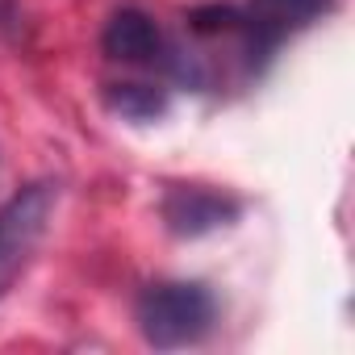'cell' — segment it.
Masks as SVG:
<instances>
[{
    "instance_id": "obj_5",
    "label": "cell",
    "mask_w": 355,
    "mask_h": 355,
    "mask_svg": "<svg viewBox=\"0 0 355 355\" xmlns=\"http://www.w3.org/2000/svg\"><path fill=\"white\" fill-rule=\"evenodd\" d=\"M101 51L113 63H130V67H167L171 59V42L163 38V30L155 26L150 13L125 5L105 21L101 34Z\"/></svg>"
},
{
    "instance_id": "obj_2",
    "label": "cell",
    "mask_w": 355,
    "mask_h": 355,
    "mask_svg": "<svg viewBox=\"0 0 355 355\" xmlns=\"http://www.w3.org/2000/svg\"><path fill=\"white\" fill-rule=\"evenodd\" d=\"M55 209H59L55 180H34V184L17 189L9 201H0V301L13 293V284L34 263Z\"/></svg>"
},
{
    "instance_id": "obj_1",
    "label": "cell",
    "mask_w": 355,
    "mask_h": 355,
    "mask_svg": "<svg viewBox=\"0 0 355 355\" xmlns=\"http://www.w3.org/2000/svg\"><path fill=\"white\" fill-rule=\"evenodd\" d=\"M134 322L146 347L155 351L197 347L218 326V297L201 280H159L138 293Z\"/></svg>"
},
{
    "instance_id": "obj_4",
    "label": "cell",
    "mask_w": 355,
    "mask_h": 355,
    "mask_svg": "<svg viewBox=\"0 0 355 355\" xmlns=\"http://www.w3.org/2000/svg\"><path fill=\"white\" fill-rule=\"evenodd\" d=\"M243 214V201L209 189V184H167L159 201V218L175 239H205L226 226H234Z\"/></svg>"
},
{
    "instance_id": "obj_3",
    "label": "cell",
    "mask_w": 355,
    "mask_h": 355,
    "mask_svg": "<svg viewBox=\"0 0 355 355\" xmlns=\"http://www.w3.org/2000/svg\"><path fill=\"white\" fill-rule=\"evenodd\" d=\"M338 0H247L239 5V55L251 71H259L288 38H297L301 30L318 26Z\"/></svg>"
},
{
    "instance_id": "obj_6",
    "label": "cell",
    "mask_w": 355,
    "mask_h": 355,
    "mask_svg": "<svg viewBox=\"0 0 355 355\" xmlns=\"http://www.w3.org/2000/svg\"><path fill=\"white\" fill-rule=\"evenodd\" d=\"M105 109L113 113V117H121V121H138V125H146V121H159V117H167V109H171V96H167V88H159V84H109L105 88Z\"/></svg>"
}]
</instances>
